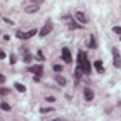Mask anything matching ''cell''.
<instances>
[{
	"label": "cell",
	"mask_w": 121,
	"mask_h": 121,
	"mask_svg": "<svg viewBox=\"0 0 121 121\" xmlns=\"http://www.w3.org/2000/svg\"><path fill=\"white\" fill-rule=\"evenodd\" d=\"M78 62H79V69L84 74H91V62L87 60V54L84 51H79L78 54Z\"/></svg>",
	"instance_id": "obj_1"
},
{
	"label": "cell",
	"mask_w": 121,
	"mask_h": 121,
	"mask_svg": "<svg viewBox=\"0 0 121 121\" xmlns=\"http://www.w3.org/2000/svg\"><path fill=\"white\" fill-rule=\"evenodd\" d=\"M39 9H40V2H39V0H30V2H27L24 5V10L27 13H35Z\"/></svg>",
	"instance_id": "obj_2"
},
{
	"label": "cell",
	"mask_w": 121,
	"mask_h": 121,
	"mask_svg": "<svg viewBox=\"0 0 121 121\" xmlns=\"http://www.w3.org/2000/svg\"><path fill=\"white\" fill-rule=\"evenodd\" d=\"M27 69L34 74V81L39 82V81H40V76H42V72H44L42 66H30V67H27Z\"/></svg>",
	"instance_id": "obj_3"
},
{
	"label": "cell",
	"mask_w": 121,
	"mask_h": 121,
	"mask_svg": "<svg viewBox=\"0 0 121 121\" xmlns=\"http://www.w3.org/2000/svg\"><path fill=\"white\" fill-rule=\"evenodd\" d=\"M35 34H37L35 29H30V30H27V32H24V30H17V37L22 39V40H27V39H30V37H34Z\"/></svg>",
	"instance_id": "obj_4"
},
{
	"label": "cell",
	"mask_w": 121,
	"mask_h": 121,
	"mask_svg": "<svg viewBox=\"0 0 121 121\" xmlns=\"http://www.w3.org/2000/svg\"><path fill=\"white\" fill-rule=\"evenodd\" d=\"M51 30H52V22H51V20H45V24H44V27L40 29L39 35H40V37H45V35L51 34Z\"/></svg>",
	"instance_id": "obj_5"
},
{
	"label": "cell",
	"mask_w": 121,
	"mask_h": 121,
	"mask_svg": "<svg viewBox=\"0 0 121 121\" xmlns=\"http://www.w3.org/2000/svg\"><path fill=\"white\" fill-rule=\"evenodd\" d=\"M113 62H114V67H121V56L116 47L113 49Z\"/></svg>",
	"instance_id": "obj_6"
},
{
	"label": "cell",
	"mask_w": 121,
	"mask_h": 121,
	"mask_svg": "<svg viewBox=\"0 0 121 121\" xmlns=\"http://www.w3.org/2000/svg\"><path fill=\"white\" fill-rule=\"evenodd\" d=\"M74 19L78 20L79 24H87V20H89V19L86 17L84 12H76V13H74Z\"/></svg>",
	"instance_id": "obj_7"
},
{
	"label": "cell",
	"mask_w": 121,
	"mask_h": 121,
	"mask_svg": "<svg viewBox=\"0 0 121 121\" xmlns=\"http://www.w3.org/2000/svg\"><path fill=\"white\" fill-rule=\"evenodd\" d=\"M62 59H64V62H67V64L72 62V56H71V51H69L67 47L62 49Z\"/></svg>",
	"instance_id": "obj_8"
},
{
	"label": "cell",
	"mask_w": 121,
	"mask_h": 121,
	"mask_svg": "<svg viewBox=\"0 0 121 121\" xmlns=\"http://www.w3.org/2000/svg\"><path fill=\"white\" fill-rule=\"evenodd\" d=\"M62 19L69 24V29H79V24H78V22H74V20H72V17H69V15H64Z\"/></svg>",
	"instance_id": "obj_9"
},
{
	"label": "cell",
	"mask_w": 121,
	"mask_h": 121,
	"mask_svg": "<svg viewBox=\"0 0 121 121\" xmlns=\"http://www.w3.org/2000/svg\"><path fill=\"white\" fill-rule=\"evenodd\" d=\"M84 98H86V101H93V98H94V93H93V89L86 87V89H84Z\"/></svg>",
	"instance_id": "obj_10"
},
{
	"label": "cell",
	"mask_w": 121,
	"mask_h": 121,
	"mask_svg": "<svg viewBox=\"0 0 121 121\" xmlns=\"http://www.w3.org/2000/svg\"><path fill=\"white\" fill-rule=\"evenodd\" d=\"M94 67H96V71H98L99 74L104 72V67H103V62H101V60H96V62H94Z\"/></svg>",
	"instance_id": "obj_11"
},
{
	"label": "cell",
	"mask_w": 121,
	"mask_h": 121,
	"mask_svg": "<svg viewBox=\"0 0 121 121\" xmlns=\"http://www.w3.org/2000/svg\"><path fill=\"white\" fill-rule=\"evenodd\" d=\"M56 81H57V84H59V86H64V84H66V79H64L60 74H57V76H56Z\"/></svg>",
	"instance_id": "obj_12"
},
{
	"label": "cell",
	"mask_w": 121,
	"mask_h": 121,
	"mask_svg": "<svg viewBox=\"0 0 121 121\" xmlns=\"http://www.w3.org/2000/svg\"><path fill=\"white\" fill-rule=\"evenodd\" d=\"M22 51H24V60H25V62H30L32 56H30V54H29V51H25V49H22Z\"/></svg>",
	"instance_id": "obj_13"
},
{
	"label": "cell",
	"mask_w": 121,
	"mask_h": 121,
	"mask_svg": "<svg viewBox=\"0 0 121 121\" xmlns=\"http://www.w3.org/2000/svg\"><path fill=\"white\" fill-rule=\"evenodd\" d=\"M15 89H17L19 93H25V86H22L20 82H15Z\"/></svg>",
	"instance_id": "obj_14"
},
{
	"label": "cell",
	"mask_w": 121,
	"mask_h": 121,
	"mask_svg": "<svg viewBox=\"0 0 121 121\" xmlns=\"http://www.w3.org/2000/svg\"><path fill=\"white\" fill-rule=\"evenodd\" d=\"M0 108H2L4 111H10V106H9L7 103H2V104H0Z\"/></svg>",
	"instance_id": "obj_15"
},
{
	"label": "cell",
	"mask_w": 121,
	"mask_h": 121,
	"mask_svg": "<svg viewBox=\"0 0 121 121\" xmlns=\"http://www.w3.org/2000/svg\"><path fill=\"white\" fill-rule=\"evenodd\" d=\"M96 45H98V44H96V39H94V37H91V42H89V47L93 49V47H96Z\"/></svg>",
	"instance_id": "obj_16"
},
{
	"label": "cell",
	"mask_w": 121,
	"mask_h": 121,
	"mask_svg": "<svg viewBox=\"0 0 121 121\" xmlns=\"http://www.w3.org/2000/svg\"><path fill=\"white\" fill-rule=\"evenodd\" d=\"M0 94H2V96H7V94H9V89H7V87H2V89H0Z\"/></svg>",
	"instance_id": "obj_17"
},
{
	"label": "cell",
	"mask_w": 121,
	"mask_h": 121,
	"mask_svg": "<svg viewBox=\"0 0 121 121\" xmlns=\"http://www.w3.org/2000/svg\"><path fill=\"white\" fill-rule=\"evenodd\" d=\"M52 69H54L56 72H60V71H62V66H59V64H56V66H54Z\"/></svg>",
	"instance_id": "obj_18"
},
{
	"label": "cell",
	"mask_w": 121,
	"mask_h": 121,
	"mask_svg": "<svg viewBox=\"0 0 121 121\" xmlns=\"http://www.w3.org/2000/svg\"><path fill=\"white\" fill-rule=\"evenodd\" d=\"M35 57H37V59H39V60H44V54H42V52H40V51H39V52H37V56H35Z\"/></svg>",
	"instance_id": "obj_19"
},
{
	"label": "cell",
	"mask_w": 121,
	"mask_h": 121,
	"mask_svg": "<svg viewBox=\"0 0 121 121\" xmlns=\"http://www.w3.org/2000/svg\"><path fill=\"white\" fill-rule=\"evenodd\" d=\"M52 111V108H40V113H49Z\"/></svg>",
	"instance_id": "obj_20"
},
{
	"label": "cell",
	"mask_w": 121,
	"mask_h": 121,
	"mask_svg": "<svg viewBox=\"0 0 121 121\" xmlns=\"http://www.w3.org/2000/svg\"><path fill=\"white\" fill-rule=\"evenodd\" d=\"M113 30H114V32H116V34H119V35H121V27H118V25H116V27H114Z\"/></svg>",
	"instance_id": "obj_21"
},
{
	"label": "cell",
	"mask_w": 121,
	"mask_h": 121,
	"mask_svg": "<svg viewBox=\"0 0 121 121\" xmlns=\"http://www.w3.org/2000/svg\"><path fill=\"white\" fill-rule=\"evenodd\" d=\"M0 82H2V84L5 82V76H4V74H0Z\"/></svg>",
	"instance_id": "obj_22"
},
{
	"label": "cell",
	"mask_w": 121,
	"mask_h": 121,
	"mask_svg": "<svg viewBox=\"0 0 121 121\" xmlns=\"http://www.w3.org/2000/svg\"><path fill=\"white\" fill-rule=\"evenodd\" d=\"M5 56H7V54H5L4 51H0V59H5Z\"/></svg>",
	"instance_id": "obj_23"
},
{
	"label": "cell",
	"mask_w": 121,
	"mask_h": 121,
	"mask_svg": "<svg viewBox=\"0 0 121 121\" xmlns=\"http://www.w3.org/2000/svg\"><path fill=\"white\" fill-rule=\"evenodd\" d=\"M15 60H17V59H15V56H10V62H12V64H15Z\"/></svg>",
	"instance_id": "obj_24"
},
{
	"label": "cell",
	"mask_w": 121,
	"mask_h": 121,
	"mask_svg": "<svg viewBox=\"0 0 121 121\" xmlns=\"http://www.w3.org/2000/svg\"><path fill=\"white\" fill-rule=\"evenodd\" d=\"M54 121H67V119H62V118H57V119H54Z\"/></svg>",
	"instance_id": "obj_25"
}]
</instances>
